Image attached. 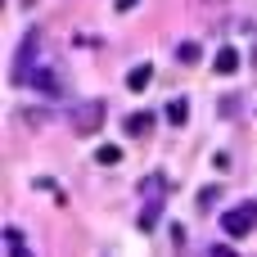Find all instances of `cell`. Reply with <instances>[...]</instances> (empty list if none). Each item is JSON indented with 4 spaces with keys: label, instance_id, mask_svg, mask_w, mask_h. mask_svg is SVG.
<instances>
[{
    "label": "cell",
    "instance_id": "6da1fadb",
    "mask_svg": "<svg viewBox=\"0 0 257 257\" xmlns=\"http://www.w3.org/2000/svg\"><path fill=\"white\" fill-rule=\"evenodd\" d=\"M27 86H32L36 95H45V99H63V95H68V77H63L59 63H36V72H32Z\"/></svg>",
    "mask_w": 257,
    "mask_h": 257
},
{
    "label": "cell",
    "instance_id": "7a4b0ae2",
    "mask_svg": "<svg viewBox=\"0 0 257 257\" xmlns=\"http://www.w3.org/2000/svg\"><path fill=\"white\" fill-rule=\"evenodd\" d=\"M253 226H257V203H239V208L221 212V230H226L230 239H244V235H253Z\"/></svg>",
    "mask_w": 257,
    "mask_h": 257
},
{
    "label": "cell",
    "instance_id": "3957f363",
    "mask_svg": "<svg viewBox=\"0 0 257 257\" xmlns=\"http://www.w3.org/2000/svg\"><path fill=\"white\" fill-rule=\"evenodd\" d=\"M104 99H81L77 108H72V131L77 136H95L99 131V122H104Z\"/></svg>",
    "mask_w": 257,
    "mask_h": 257
},
{
    "label": "cell",
    "instance_id": "277c9868",
    "mask_svg": "<svg viewBox=\"0 0 257 257\" xmlns=\"http://www.w3.org/2000/svg\"><path fill=\"white\" fill-rule=\"evenodd\" d=\"M41 50V32L32 27L27 36H23V45H18V54H14V68H9V77L23 86V81H32V54Z\"/></svg>",
    "mask_w": 257,
    "mask_h": 257
},
{
    "label": "cell",
    "instance_id": "5b68a950",
    "mask_svg": "<svg viewBox=\"0 0 257 257\" xmlns=\"http://www.w3.org/2000/svg\"><path fill=\"white\" fill-rule=\"evenodd\" d=\"M149 81H154V68H149V63H136V68L126 72V90H136V95H140Z\"/></svg>",
    "mask_w": 257,
    "mask_h": 257
},
{
    "label": "cell",
    "instance_id": "8992f818",
    "mask_svg": "<svg viewBox=\"0 0 257 257\" xmlns=\"http://www.w3.org/2000/svg\"><path fill=\"white\" fill-rule=\"evenodd\" d=\"M126 131H131V136H145V131H154V113H149V108H136V113H126Z\"/></svg>",
    "mask_w": 257,
    "mask_h": 257
},
{
    "label": "cell",
    "instance_id": "52a82bcc",
    "mask_svg": "<svg viewBox=\"0 0 257 257\" xmlns=\"http://www.w3.org/2000/svg\"><path fill=\"white\" fill-rule=\"evenodd\" d=\"M212 63H217V72H221V77H230V72H239V50H230V45H226V50H217V59H212Z\"/></svg>",
    "mask_w": 257,
    "mask_h": 257
},
{
    "label": "cell",
    "instance_id": "ba28073f",
    "mask_svg": "<svg viewBox=\"0 0 257 257\" xmlns=\"http://www.w3.org/2000/svg\"><path fill=\"white\" fill-rule=\"evenodd\" d=\"M5 253H9V257H32V253H27V244H23V230H18V226L5 230Z\"/></svg>",
    "mask_w": 257,
    "mask_h": 257
},
{
    "label": "cell",
    "instance_id": "9c48e42d",
    "mask_svg": "<svg viewBox=\"0 0 257 257\" xmlns=\"http://www.w3.org/2000/svg\"><path fill=\"white\" fill-rule=\"evenodd\" d=\"M163 217V199H145V212H140V230H154Z\"/></svg>",
    "mask_w": 257,
    "mask_h": 257
},
{
    "label": "cell",
    "instance_id": "30bf717a",
    "mask_svg": "<svg viewBox=\"0 0 257 257\" xmlns=\"http://www.w3.org/2000/svg\"><path fill=\"white\" fill-rule=\"evenodd\" d=\"M167 122H172V126H185V122H190V99H172V104H167Z\"/></svg>",
    "mask_w": 257,
    "mask_h": 257
},
{
    "label": "cell",
    "instance_id": "8fae6325",
    "mask_svg": "<svg viewBox=\"0 0 257 257\" xmlns=\"http://www.w3.org/2000/svg\"><path fill=\"white\" fill-rule=\"evenodd\" d=\"M95 163H99V167H113V163H122V149H117V145H99V149H95Z\"/></svg>",
    "mask_w": 257,
    "mask_h": 257
},
{
    "label": "cell",
    "instance_id": "7c38bea8",
    "mask_svg": "<svg viewBox=\"0 0 257 257\" xmlns=\"http://www.w3.org/2000/svg\"><path fill=\"white\" fill-rule=\"evenodd\" d=\"M199 54H203L199 41H181V45H176V59H181V63H199Z\"/></svg>",
    "mask_w": 257,
    "mask_h": 257
},
{
    "label": "cell",
    "instance_id": "4fadbf2b",
    "mask_svg": "<svg viewBox=\"0 0 257 257\" xmlns=\"http://www.w3.org/2000/svg\"><path fill=\"white\" fill-rule=\"evenodd\" d=\"M208 257H235V253H230L226 244H212V248H208Z\"/></svg>",
    "mask_w": 257,
    "mask_h": 257
},
{
    "label": "cell",
    "instance_id": "5bb4252c",
    "mask_svg": "<svg viewBox=\"0 0 257 257\" xmlns=\"http://www.w3.org/2000/svg\"><path fill=\"white\" fill-rule=\"evenodd\" d=\"M113 5H117V14H126V9H136L140 0H113Z\"/></svg>",
    "mask_w": 257,
    "mask_h": 257
}]
</instances>
